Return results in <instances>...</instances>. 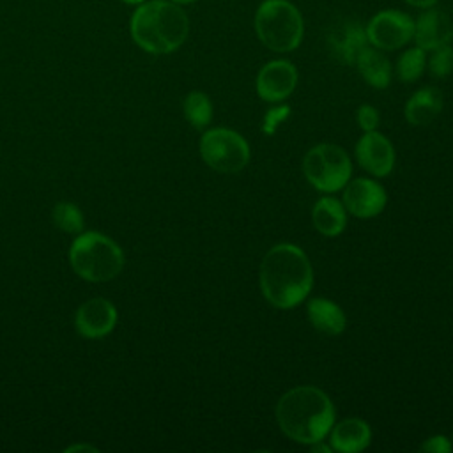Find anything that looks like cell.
Wrapping results in <instances>:
<instances>
[{
	"label": "cell",
	"instance_id": "1",
	"mask_svg": "<svg viewBox=\"0 0 453 453\" xmlns=\"http://www.w3.org/2000/svg\"><path fill=\"white\" fill-rule=\"evenodd\" d=\"M260 290L280 310H288L308 297L313 285V269L306 253L290 242L273 246L260 264Z\"/></svg>",
	"mask_w": 453,
	"mask_h": 453
},
{
	"label": "cell",
	"instance_id": "20",
	"mask_svg": "<svg viewBox=\"0 0 453 453\" xmlns=\"http://www.w3.org/2000/svg\"><path fill=\"white\" fill-rule=\"evenodd\" d=\"M184 117L195 129H203L212 119V103L207 94L193 90L184 97L182 103Z\"/></svg>",
	"mask_w": 453,
	"mask_h": 453
},
{
	"label": "cell",
	"instance_id": "19",
	"mask_svg": "<svg viewBox=\"0 0 453 453\" xmlns=\"http://www.w3.org/2000/svg\"><path fill=\"white\" fill-rule=\"evenodd\" d=\"M313 226L327 237H334L343 232L347 225V211L343 203L333 196H322L311 209Z\"/></svg>",
	"mask_w": 453,
	"mask_h": 453
},
{
	"label": "cell",
	"instance_id": "28",
	"mask_svg": "<svg viewBox=\"0 0 453 453\" xmlns=\"http://www.w3.org/2000/svg\"><path fill=\"white\" fill-rule=\"evenodd\" d=\"M310 449L313 451V453H331L333 451V448H331V444H324L322 441H317V442H311L310 444Z\"/></svg>",
	"mask_w": 453,
	"mask_h": 453
},
{
	"label": "cell",
	"instance_id": "31",
	"mask_svg": "<svg viewBox=\"0 0 453 453\" xmlns=\"http://www.w3.org/2000/svg\"><path fill=\"white\" fill-rule=\"evenodd\" d=\"M172 2H175V4H179V5H188V4H193V2H196V0H172Z\"/></svg>",
	"mask_w": 453,
	"mask_h": 453
},
{
	"label": "cell",
	"instance_id": "2",
	"mask_svg": "<svg viewBox=\"0 0 453 453\" xmlns=\"http://www.w3.org/2000/svg\"><path fill=\"white\" fill-rule=\"evenodd\" d=\"M274 414L281 432L299 444L324 441L334 425V405L315 386H297L283 393Z\"/></svg>",
	"mask_w": 453,
	"mask_h": 453
},
{
	"label": "cell",
	"instance_id": "15",
	"mask_svg": "<svg viewBox=\"0 0 453 453\" xmlns=\"http://www.w3.org/2000/svg\"><path fill=\"white\" fill-rule=\"evenodd\" d=\"M372 441L370 425L359 418H349L331 426L329 444L340 453H357L368 448Z\"/></svg>",
	"mask_w": 453,
	"mask_h": 453
},
{
	"label": "cell",
	"instance_id": "12",
	"mask_svg": "<svg viewBox=\"0 0 453 453\" xmlns=\"http://www.w3.org/2000/svg\"><path fill=\"white\" fill-rule=\"evenodd\" d=\"M356 159L368 173L386 177L395 166V149L377 129L366 131L356 143Z\"/></svg>",
	"mask_w": 453,
	"mask_h": 453
},
{
	"label": "cell",
	"instance_id": "27",
	"mask_svg": "<svg viewBox=\"0 0 453 453\" xmlns=\"http://www.w3.org/2000/svg\"><path fill=\"white\" fill-rule=\"evenodd\" d=\"M405 4H409L411 7H418V9H428V7H434L439 4V0H403Z\"/></svg>",
	"mask_w": 453,
	"mask_h": 453
},
{
	"label": "cell",
	"instance_id": "21",
	"mask_svg": "<svg viewBox=\"0 0 453 453\" xmlns=\"http://www.w3.org/2000/svg\"><path fill=\"white\" fill-rule=\"evenodd\" d=\"M425 69H426V51L419 46L407 48L398 57L396 65H395L396 78L400 81H405V83H412L418 78H421Z\"/></svg>",
	"mask_w": 453,
	"mask_h": 453
},
{
	"label": "cell",
	"instance_id": "26",
	"mask_svg": "<svg viewBox=\"0 0 453 453\" xmlns=\"http://www.w3.org/2000/svg\"><path fill=\"white\" fill-rule=\"evenodd\" d=\"M421 451L426 453H451L453 451V442L446 435H432L425 439V442L419 446Z\"/></svg>",
	"mask_w": 453,
	"mask_h": 453
},
{
	"label": "cell",
	"instance_id": "17",
	"mask_svg": "<svg viewBox=\"0 0 453 453\" xmlns=\"http://www.w3.org/2000/svg\"><path fill=\"white\" fill-rule=\"evenodd\" d=\"M442 110V94L435 87L418 88L405 104V119L412 126L430 124Z\"/></svg>",
	"mask_w": 453,
	"mask_h": 453
},
{
	"label": "cell",
	"instance_id": "29",
	"mask_svg": "<svg viewBox=\"0 0 453 453\" xmlns=\"http://www.w3.org/2000/svg\"><path fill=\"white\" fill-rule=\"evenodd\" d=\"M78 449H88V451H97L94 446H87V444H76V446H69L65 448V453H71V451H78Z\"/></svg>",
	"mask_w": 453,
	"mask_h": 453
},
{
	"label": "cell",
	"instance_id": "32",
	"mask_svg": "<svg viewBox=\"0 0 453 453\" xmlns=\"http://www.w3.org/2000/svg\"><path fill=\"white\" fill-rule=\"evenodd\" d=\"M451 442H453V439H451Z\"/></svg>",
	"mask_w": 453,
	"mask_h": 453
},
{
	"label": "cell",
	"instance_id": "8",
	"mask_svg": "<svg viewBox=\"0 0 453 453\" xmlns=\"http://www.w3.org/2000/svg\"><path fill=\"white\" fill-rule=\"evenodd\" d=\"M368 44L393 51L403 48L414 37V18L398 9H382L365 25Z\"/></svg>",
	"mask_w": 453,
	"mask_h": 453
},
{
	"label": "cell",
	"instance_id": "7",
	"mask_svg": "<svg viewBox=\"0 0 453 453\" xmlns=\"http://www.w3.org/2000/svg\"><path fill=\"white\" fill-rule=\"evenodd\" d=\"M200 156L212 170L237 173L250 161V145L228 127L207 129L200 138Z\"/></svg>",
	"mask_w": 453,
	"mask_h": 453
},
{
	"label": "cell",
	"instance_id": "9",
	"mask_svg": "<svg viewBox=\"0 0 453 453\" xmlns=\"http://www.w3.org/2000/svg\"><path fill=\"white\" fill-rule=\"evenodd\" d=\"M329 55L342 65H354L359 51L368 46L365 25L354 18H345L331 25L326 35Z\"/></svg>",
	"mask_w": 453,
	"mask_h": 453
},
{
	"label": "cell",
	"instance_id": "24",
	"mask_svg": "<svg viewBox=\"0 0 453 453\" xmlns=\"http://www.w3.org/2000/svg\"><path fill=\"white\" fill-rule=\"evenodd\" d=\"M290 117V106L287 104H276L274 108L267 110L264 122H262V131L271 136L276 133V129Z\"/></svg>",
	"mask_w": 453,
	"mask_h": 453
},
{
	"label": "cell",
	"instance_id": "18",
	"mask_svg": "<svg viewBox=\"0 0 453 453\" xmlns=\"http://www.w3.org/2000/svg\"><path fill=\"white\" fill-rule=\"evenodd\" d=\"M306 311L311 326L317 331L329 336H336L343 333L347 319L343 310L336 303L326 297H311L306 304Z\"/></svg>",
	"mask_w": 453,
	"mask_h": 453
},
{
	"label": "cell",
	"instance_id": "3",
	"mask_svg": "<svg viewBox=\"0 0 453 453\" xmlns=\"http://www.w3.org/2000/svg\"><path fill=\"white\" fill-rule=\"evenodd\" d=\"M131 35L147 53L166 55L179 50L188 34L186 11L172 0H149L136 7L131 16Z\"/></svg>",
	"mask_w": 453,
	"mask_h": 453
},
{
	"label": "cell",
	"instance_id": "5",
	"mask_svg": "<svg viewBox=\"0 0 453 453\" xmlns=\"http://www.w3.org/2000/svg\"><path fill=\"white\" fill-rule=\"evenodd\" d=\"M69 262L73 271L92 283L113 280L124 267V253L120 246L99 234H80L69 250Z\"/></svg>",
	"mask_w": 453,
	"mask_h": 453
},
{
	"label": "cell",
	"instance_id": "22",
	"mask_svg": "<svg viewBox=\"0 0 453 453\" xmlns=\"http://www.w3.org/2000/svg\"><path fill=\"white\" fill-rule=\"evenodd\" d=\"M53 223L65 234H81L83 232V216L74 203L58 202L51 212Z\"/></svg>",
	"mask_w": 453,
	"mask_h": 453
},
{
	"label": "cell",
	"instance_id": "6",
	"mask_svg": "<svg viewBox=\"0 0 453 453\" xmlns=\"http://www.w3.org/2000/svg\"><path fill=\"white\" fill-rule=\"evenodd\" d=\"M303 172L315 189L334 193L349 182L352 163L342 147L334 143H319L306 152Z\"/></svg>",
	"mask_w": 453,
	"mask_h": 453
},
{
	"label": "cell",
	"instance_id": "16",
	"mask_svg": "<svg viewBox=\"0 0 453 453\" xmlns=\"http://www.w3.org/2000/svg\"><path fill=\"white\" fill-rule=\"evenodd\" d=\"M357 73L373 88H386L391 81V62L382 50L368 44L365 46L354 62Z\"/></svg>",
	"mask_w": 453,
	"mask_h": 453
},
{
	"label": "cell",
	"instance_id": "23",
	"mask_svg": "<svg viewBox=\"0 0 453 453\" xmlns=\"http://www.w3.org/2000/svg\"><path fill=\"white\" fill-rule=\"evenodd\" d=\"M426 67L432 76L435 78H446L453 73V46L444 44L430 51V57H426Z\"/></svg>",
	"mask_w": 453,
	"mask_h": 453
},
{
	"label": "cell",
	"instance_id": "11",
	"mask_svg": "<svg viewBox=\"0 0 453 453\" xmlns=\"http://www.w3.org/2000/svg\"><path fill=\"white\" fill-rule=\"evenodd\" d=\"M386 189L373 179L359 177L345 184L342 203L356 218H373L386 207Z\"/></svg>",
	"mask_w": 453,
	"mask_h": 453
},
{
	"label": "cell",
	"instance_id": "10",
	"mask_svg": "<svg viewBox=\"0 0 453 453\" xmlns=\"http://www.w3.org/2000/svg\"><path fill=\"white\" fill-rule=\"evenodd\" d=\"M297 85V69L292 62L276 58L262 65L257 74L255 88L260 99L267 103H281Z\"/></svg>",
	"mask_w": 453,
	"mask_h": 453
},
{
	"label": "cell",
	"instance_id": "14",
	"mask_svg": "<svg viewBox=\"0 0 453 453\" xmlns=\"http://www.w3.org/2000/svg\"><path fill=\"white\" fill-rule=\"evenodd\" d=\"M74 324L83 338H103L117 324V308L104 297H92L76 310Z\"/></svg>",
	"mask_w": 453,
	"mask_h": 453
},
{
	"label": "cell",
	"instance_id": "13",
	"mask_svg": "<svg viewBox=\"0 0 453 453\" xmlns=\"http://www.w3.org/2000/svg\"><path fill=\"white\" fill-rule=\"evenodd\" d=\"M416 46L425 51H432L439 46L451 44L453 41V21L449 14L437 5L423 9V12L414 19V37Z\"/></svg>",
	"mask_w": 453,
	"mask_h": 453
},
{
	"label": "cell",
	"instance_id": "25",
	"mask_svg": "<svg viewBox=\"0 0 453 453\" xmlns=\"http://www.w3.org/2000/svg\"><path fill=\"white\" fill-rule=\"evenodd\" d=\"M356 120L357 126L366 133V131H375L379 126V111L372 104H361L356 110Z\"/></svg>",
	"mask_w": 453,
	"mask_h": 453
},
{
	"label": "cell",
	"instance_id": "4",
	"mask_svg": "<svg viewBox=\"0 0 453 453\" xmlns=\"http://www.w3.org/2000/svg\"><path fill=\"white\" fill-rule=\"evenodd\" d=\"M258 41L274 53H288L299 48L304 35L301 11L288 0H264L253 19Z\"/></svg>",
	"mask_w": 453,
	"mask_h": 453
},
{
	"label": "cell",
	"instance_id": "30",
	"mask_svg": "<svg viewBox=\"0 0 453 453\" xmlns=\"http://www.w3.org/2000/svg\"><path fill=\"white\" fill-rule=\"evenodd\" d=\"M124 4H129V5H140V4H143L145 0H122Z\"/></svg>",
	"mask_w": 453,
	"mask_h": 453
}]
</instances>
